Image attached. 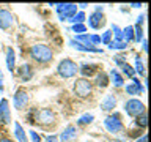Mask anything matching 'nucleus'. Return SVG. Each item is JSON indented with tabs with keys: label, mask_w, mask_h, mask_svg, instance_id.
Here are the masks:
<instances>
[{
	"label": "nucleus",
	"mask_w": 151,
	"mask_h": 142,
	"mask_svg": "<svg viewBox=\"0 0 151 142\" xmlns=\"http://www.w3.org/2000/svg\"><path fill=\"white\" fill-rule=\"evenodd\" d=\"M30 55L33 60L40 62V63H47V62L52 60L54 52L47 44H33L30 49Z\"/></svg>",
	"instance_id": "obj_1"
},
{
	"label": "nucleus",
	"mask_w": 151,
	"mask_h": 142,
	"mask_svg": "<svg viewBox=\"0 0 151 142\" xmlns=\"http://www.w3.org/2000/svg\"><path fill=\"white\" fill-rule=\"evenodd\" d=\"M57 70H58V74L63 79L74 78V76L79 73V66L76 65V62H73L71 59H63L58 63V68H57Z\"/></svg>",
	"instance_id": "obj_2"
},
{
	"label": "nucleus",
	"mask_w": 151,
	"mask_h": 142,
	"mask_svg": "<svg viewBox=\"0 0 151 142\" xmlns=\"http://www.w3.org/2000/svg\"><path fill=\"white\" fill-rule=\"evenodd\" d=\"M57 14L61 21H69L77 13V5L76 3H57Z\"/></svg>",
	"instance_id": "obj_3"
},
{
	"label": "nucleus",
	"mask_w": 151,
	"mask_h": 142,
	"mask_svg": "<svg viewBox=\"0 0 151 142\" xmlns=\"http://www.w3.org/2000/svg\"><path fill=\"white\" fill-rule=\"evenodd\" d=\"M124 111H126L127 115L137 117V115H140V114L145 112V104L142 103L140 99L131 98V99H127V101L124 103Z\"/></svg>",
	"instance_id": "obj_4"
},
{
	"label": "nucleus",
	"mask_w": 151,
	"mask_h": 142,
	"mask_svg": "<svg viewBox=\"0 0 151 142\" xmlns=\"http://www.w3.org/2000/svg\"><path fill=\"white\" fill-rule=\"evenodd\" d=\"M74 92L80 98H87L93 92V85H91V82H90L88 79H83V78L77 79V80H76V84H74Z\"/></svg>",
	"instance_id": "obj_5"
},
{
	"label": "nucleus",
	"mask_w": 151,
	"mask_h": 142,
	"mask_svg": "<svg viewBox=\"0 0 151 142\" xmlns=\"http://www.w3.org/2000/svg\"><path fill=\"white\" fill-rule=\"evenodd\" d=\"M104 126L109 133H118L123 130V122H121V117L120 114H112V115L106 117L104 120Z\"/></svg>",
	"instance_id": "obj_6"
},
{
	"label": "nucleus",
	"mask_w": 151,
	"mask_h": 142,
	"mask_svg": "<svg viewBox=\"0 0 151 142\" xmlns=\"http://www.w3.org/2000/svg\"><path fill=\"white\" fill-rule=\"evenodd\" d=\"M55 120V114L50 111V109H40V111L35 112V122L41 123V125H47V123H52Z\"/></svg>",
	"instance_id": "obj_7"
},
{
	"label": "nucleus",
	"mask_w": 151,
	"mask_h": 142,
	"mask_svg": "<svg viewBox=\"0 0 151 142\" xmlns=\"http://www.w3.org/2000/svg\"><path fill=\"white\" fill-rule=\"evenodd\" d=\"M28 103V95L24 88H19L16 93H14V98H13V104H14V109L21 111V109L25 107V104Z\"/></svg>",
	"instance_id": "obj_8"
},
{
	"label": "nucleus",
	"mask_w": 151,
	"mask_h": 142,
	"mask_svg": "<svg viewBox=\"0 0 151 142\" xmlns=\"http://www.w3.org/2000/svg\"><path fill=\"white\" fill-rule=\"evenodd\" d=\"M104 24H106V19H104V14L102 13H91L88 17V25L93 28V30H98V28H101Z\"/></svg>",
	"instance_id": "obj_9"
},
{
	"label": "nucleus",
	"mask_w": 151,
	"mask_h": 142,
	"mask_svg": "<svg viewBox=\"0 0 151 142\" xmlns=\"http://www.w3.org/2000/svg\"><path fill=\"white\" fill-rule=\"evenodd\" d=\"M76 137H77V130H76V126L74 125H68L63 131H61L58 139L61 142H73V141H76Z\"/></svg>",
	"instance_id": "obj_10"
},
{
	"label": "nucleus",
	"mask_w": 151,
	"mask_h": 142,
	"mask_svg": "<svg viewBox=\"0 0 151 142\" xmlns=\"http://www.w3.org/2000/svg\"><path fill=\"white\" fill-rule=\"evenodd\" d=\"M11 25H13V14L8 9H0V28L9 30Z\"/></svg>",
	"instance_id": "obj_11"
},
{
	"label": "nucleus",
	"mask_w": 151,
	"mask_h": 142,
	"mask_svg": "<svg viewBox=\"0 0 151 142\" xmlns=\"http://www.w3.org/2000/svg\"><path fill=\"white\" fill-rule=\"evenodd\" d=\"M142 92H145V88L142 87L140 80L137 78H132V82H129L126 85V93L127 95H139Z\"/></svg>",
	"instance_id": "obj_12"
},
{
	"label": "nucleus",
	"mask_w": 151,
	"mask_h": 142,
	"mask_svg": "<svg viewBox=\"0 0 151 142\" xmlns=\"http://www.w3.org/2000/svg\"><path fill=\"white\" fill-rule=\"evenodd\" d=\"M115 63L121 68V71L126 74V78H129V79L135 78V71H134V68H132L129 63H126V62H124V60H121L120 57H115Z\"/></svg>",
	"instance_id": "obj_13"
},
{
	"label": "nucleus",
	"mask_w": 151,
	"mask_h": 142,
	"mask_svg": "<svg viewBox=\"0 0 151 142\" xmlns=\"http://www.w3.org/2000/svg\"><path fill=\"white\" fill-rule=\"evenodd\" d=\"M116 106V98L113 96V95H106V96L102 98L101 101V109L104 112H110L113 111V107Z\"/></svg>",
	"instance_id": "obj_14"
},
{
	"label": "nucleus",
	"mask_w": 151,
	"mask_h": 142,
	"mask_svg": "<svg viewBox=\"0 0 151 142\" xmlns=\"http://www.w3.org/2000/svg\"><path fill=\"white\" fill-rule=\"evenodd\" d=\"M69 46L74 47V49H77V51H82V52H94V54H102V51L98 49V47H88V46H85V44H82V43H79V41H76V40H69Z\"/></svg>",
	"instance_id": "obj_15"
},
{
	"label": "nucleus",
	"mask_w": 151,
	"mask_h": 142,
	"mask_svg": "<svg viewBox=\"0 0 151 142\" xmlns=\"http://www.w3.org/2000/svg\"><path fill=\"white\" fill-rule=\"evenodd\" d=\"M9 120H11V115H9L8 101L3 98L2 101H0V122H3V123H9Z\"/></svg>",
	"instance_id": "obj_16"
},
{
	"label": "nucleus",
	"mask_w": 151,
	"mask_h": 142,
	"mask_svg": "<svg viewBox=\"0 0 151 142\" xmlns=\"http://www.w3.org/2000/svg\"><path fill=\"white\" fill-rule=\"evenodd\" d=\"M19 78H21L24 82H27V80H30L33 78V70H32V66L28 65V63H24L19 66Z\"/></svg>",
	"instance_id": "obj_17"
},
{
	"label": "nucleus",
	"mask_w": 151,
	"mask_h": 142,
	"mask_svg": "<svg viewBox=\"0 0 151 142\" xmlns=\"http://www.w3.org/2000/svg\"><path fill=\"white\" fill-rule=\"evenodd\" d=\"M14 136L19 142H28V137L25 134V130L22 128V125L19 122H14Z\"/></svg>",
	"instance_id": "obj_18"
},
{
	"label": "nucleus",
	"mask_w": 151,
	"mask_h": 142,
	"mask_svg": "<svg viewBox=\"0 0 151 142\" xmlns=\"http://www.w3.org/2000/svg\"><path fill=\"white\" fill-rule=\"evenodd\" d=\"M109 78H110V80L113 82L115 87H123V84H124V79H123V76L120 73H118V70H110Z\"/></svg>",
	"instance_id": "obj_19"
},
{
	"label": "nucleus",
	"mask_w": 151,
	"mask_h": 142,
	"mask_svg": "<svg viewBox=\"0 0 151 142\" xmlns=\"http://www.w3.org/2000/svg\"><path fill=\"white\" fill-rule=\"evenodd\" d=\"M96 70H98V65H94V63H85V65H82V66H80V74H82L83 76V79L85 78H87V76H88V78H90V76H91V74H94V73H96Z\"/></svg>",
	"instance_id": "obj_20"
},
{
	"label": "nucleus",
	"mask_w": 151,
	"mask_h": 142,
	"mask_svg": "<svg viewBox=\"0 0 151 142\" xmlns=\"http://www.w3.org/2000/svg\"><path fill=\"white\" fill-rule=\"evenodd\" d=\"M14 65H16V54H14L13 47H8L6 49V68L13 73Z\"/></svg>",
	"instance_id": "obj_21"
},
{
	"label": "nucleus",
	"mask_w": 151,
	"mask_h": 142,
	"mask_svg": "<svg viewBox=\"0 0 151 142\" xmlns=\"http://www.w3.org/2000/svg\"><path fill=\"white\" fill-rule=\"evenodd\" d=\"M123 41L124 43L134 41V27L132 25H127L126 28H123Z\"/></svg>",
	"instance_id": "obj_22"
},
{
	"label": "nucleus",
	"mask_w": 151,
	"mask_h": 142,
	"mask_svg": "<svg viewBox=\"0 0 151 142\" xmlns=\"http://www.w3.org/2000/svg\"><path fill=\"white\" fill-rule=\"evenodd\" d=\"M134 71L135 73H139V74H145V63H143V60H142V57L137 55L135 57V60H134Z\"/></svg>",
	"instance_id": "obj_23"
},
{
	"label": "nucleus",
	"mask_w": 151,
	"mask_h": 142,
	"mask_svg": "<svg viewBox=\"0 0 151 142\" xmlns=\"http://www.w3.org/2000/svg\"><path fill=\"white\" fill-rule=\"evenodd\" d=\"M96 85H98V87H101V88L107 87V85H109V76L106 73H98L96 74Z\"/></svg>",
	"instance_id": "obj_24"
},
{
	"label": "nucleus",
	"mask_w": 151,
	"mask_h": 142,
	"mask_svg": "<svg viewBox=\"0 0 151 142\" xmlns=\"http://www.w3.org/2000/svg\"><path fill=\"white\" fill-rule=\"evenodd\" d=\"M127 47V43L124 41H116V40H113L109 43V49H115V51H123V49H126Z\"/></svg>",
	"instance_id": "obj_25"
},
{
	"label": "nucleus",
	"mask_w": 151,
	"mask_h": 142,
	"mask_svg": "<svg viewBox=\"0 0 151 142\" xmlns=\"http://www.w3.org/2000/svg\"><path fill=\"white\" fill-rule=\"evenodd\" d=\"M93 120H94V115H93V114H85V115H82V117L77 120V125H90Z\"/></svg>",
	"instance_id": "obj_26"
},
{
	"label": "nucleus",
	"mask_w": 151,
	"mask_h": 142,
	"mask_svg": "<svg viewBox=\"0 0 151 142\" xmlns=\"http://www.w3.org/2000/svg\"><path fill=\"white\" fill-rule=\"evenodd\" d=\"M135 123L139 126H142V128H145L146 125H148V115L143 112V114H140V115H137L135 117Z\"/></svg>",
	"instance_id": "obj_27"
},
{
	"label": "nucleus",
	"mask_w": 151,
	"mask_h": 142,
	"mask_svg": "<svg viewBox=\"0 0 151 142\" xmlns=\"http://www.w3.org/2000/svg\"><path fill=\"white\" fill-rule=\"evenodd\" d=\"M71 30H73V32L76 33V35H83V33L87 32V27H85L83 24H73Z\"/></svg>",
	"instance_id": "obj_28"
},
{
	"label": "nucleus",
	"mask_w": 151,
	"mask_h": 142,
	"mask_svg": "<svg viewBox=\"0 0 151 142\" xmlns=\"http://www.w3.org/2000/svg\"><path fill=\"white\" fill-rule=\"evenodd\" d=\"M112 35H115V40L116 41H123V30L118 25H115V24H113L112 25Z\"/></svg>",
	"instance_id": "obj_29"
},
{
	"label": "nucleus",
	"mask_w": 151,
	"mask_h": 142,
	"mask_svg": "<svg viewBox=\"0 0 151 142\" xmlns=\"http://www.w3.org/2000/svg\"><path fill=\"white\" fill-rule=\"evenodd\" d=\"M85 21V13H76V16L73 19H69V22H73V24H83Z\"/></svg>",
	"instance_id": "obj_30"
},
{
	"label": "nucleus",
	"mask_w": 151,
	"mask_h": 142,
	"mask_svg": "<svg viewBox=\"0 0 151 142\" xmlns=\"http://www.w3.org/2000/svg\"><path fill=\"white\" fill-rule=\"evenodd\" d=\"M99 38H101V43H102V44H107V46H109V43L112 41V32H110V30H106V32L102 33V36H99Z\"/></svg>",
	"instance_id": "obj_31"
},
{
	"label": "nucleus",
	"mask_w": 151,
	"mask_h": 142,
	"mask_svg": "<svg viewBox=\"0 0 151 142\" xmlns=\"http://www.w3.org/2000/svg\"><path fill=\"white\" fill-rule=\"evenodd\" d=\"M28 134H30V139H32V142H41V141H42V139H41V136L38 134L36 131H33V130L28 131Z\"/></svg>",
	"instance_id": "obj_32"
},
{
	"label": "nucleus",
	"mask_w": 151,
	"mask_h": 142,
	"mask_svg": "<svg viewBox=\"0 0 151 142\" xmlns=\"http://www.w3.org/2000/svg\"><path fill=\"white\" fill-rule=\"evenodd\" d=\"M44 142H58V136H55V134H50V136H47Z\"/></svg>",
	"instance_id": "obj_33"
},
{
	"label": "nucleus",
	"mask_w": 151,
	"mask_h": 142,
	"mask_svg": "<svg viewBox=\"0 0 151 142\" xmlns=\"http://www.w3.org/2000/svg\"><path fill=\"white\" fill-rule=\"evenodd\" d=\"M135 142H148V136H146V134H143L142 137H139V139H137Z\"/></svg>",
	"instance_id": "obj_34"
},
{
	"label": "nucleus",
	"mask_w": 151,
	"mask_h": 142,
	"mask_svg": "<svg viewBox=\"0 0 151 142\" xmlns=\"http://www.w3.org/2000/svg\"><path fill=\"white\" fill-rule=\"evenodd\" d=\"M3 87V73H2V70H0V88Z\"/></svg>",
	"instance_id": "obj_35"
},
{
	"label": "nucleus",
	"mask_w": 151,
	"mask_h": 142,
	"mask_svg": "<svg viewBox=\"0 0 151 142\" xmlns=\"http://www.w3.org/2000/svg\"><path fill=\"white\" fill-rule=\"evenodd\" d=\"M131 7H132V8H140L142 5H140V3H131Z\"/></svg>",
	"instance_id": "obj_36"
},
{
	"label": "nucleus",
	"mask_w": 151,
	"mask_h": 142,
	"mask_svg": "<svg viewBox=\"0 0 151 142\" xmlns=\"http://www.w3.org/2000/svg\"><path fill=\"white\" fill-rule=\"evenodd\" d=\"M142 43H143V51L148 49V46H146V40H142Z\"/></svg>",
	"instance_id": "obj_37"
},
{
	"label": "nucleus",
	"mask_w": 151,
	"mask_h": 142,
	"mask_svg": "<svg viewBox=\"0 0 151 142\" xmlns=\"http://www.w3.org/2000/svg\"><path fill=\"white\" fill-rule=\"evenodd\" d=\"M0 142H11V141H9V139H5V137H3V139H0Z\"/></svg>",
	"instance_id": "obj_38"
}]
</instances>
